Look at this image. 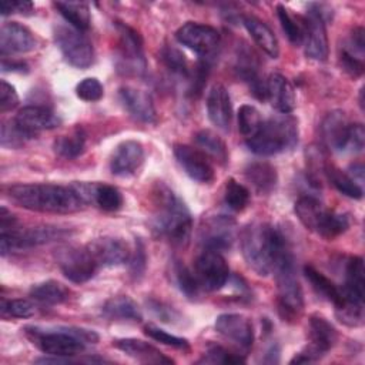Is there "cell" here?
<instances>
[{
	"instance_id": "6da1fadb",
	"label": "cell",
	"mask_w": 365,
	"mask_h": 365,
	"mask_svg": "<svg viewBox=\"0 0 365 365\" xmlns=\"http://www.w3.org/2000/svg\"><path fill=\"white\" fill-rule=\"evenodd\" d=\"M240 244L245 262L261 277H267L275 261L289 250L284 234L267 222L245 225L240 234Z\"/></svg>"
},
{
	"instance_id": "7a4b0ae2",
	"label": "cell",
	"mask_w": 365,
	"mask_h": 365,
	"mask_svg": "<svg viewBox=\"0 0 365 365\" xmlns=\"http://www.w3.org/2000/svg\"><path fill=\"white\" fill-rule=\"evenodd\" d=\"M9 198L21 208L50 214H71L86 204L68 185L47 182L14 184L7 190Z\"/></svg>"
},
{
	"instance_id": "3957f363",
	"label": "cell",
	"mask_w": 365,
	"mask_h": 365,
	"mask_svg": "<svg viewBox=\"0 0 365 365\" xmlns=\"http://www.w3.org/2000/svg\"><path fill=\"white\" fill-rule=\"evenodd\" d=\"M153 202V230L173 245H185L192 228V218L185 204L164 184L157 185Z\"/></svg>"
},
{
	"instance_id": "277c9868",
	"label": "cell",
	"mask_w": 365,
	"mask_h": 365,
	"mask_svg": "<svg viewBox=\"0 0 365 365\" xmlns=\"http://www.w3.org/2000/svg\"><path fill=\"white\" fill-rule=\"evenodd\" d=\"M24 334L36 348L50 356H76L84 352L87 345L98 341L93 329L64 325H27Z\"/></svg>"
},
{
	"instance_id": "5b68a950",
	"label": "cell",
	"mask_w": 365,
	"mask_h": 365,
	"mask_svg": "<svg viewBox=\"0 0 365 365\" xmlns=\"http://www.w3.org/2000/svg\"><path fill=\"white\" fill-rule=\"evenodd\" d=\"M298 143V123L289 114H278L262 120L258 131L247 138V147L258 155H274Z\"/></svg>"
},
{
	"instance_id": "8992f818",
	"label": "cell",
	"mask_w": 365,
	"mask_h": 365,
	"mask_svg": "<svg viewBox=\"0 0 365 365\" xmlns=\"http://www.w3.org/2000/svg\"><path fill=\"white\" fill-rule=\"evenodd\" d=\"M294 211L301 224L325 240H334L349 228L346 214L329 210L315 197L304 195L295 201Z\"/></svg>"
},
{
	"instance_id": "52a82bcc",
	"label": "cell",
	"mask_w": 365,
	"mask_h": 365,
	"mask_svg": "<svg viewBox=\"0 0 365 365\" xmlns=\"http://www.w3.org/2000/svg\"><path fill=\"white\" fill-rule=\"evenodd\" d=\"M278 289V311L285 321H295L304 309V292L295 274L294 255L285 252L272 268Z\"/></svg>"
},
{
	"instance_id": "ba28073f",
	"label": "cell",
	"mask_w": 365,
	"mask_h": 365,
	"mask_svg": "<svg viewBox=\"0 0 365 365\" xmlns=\"http://www.w3.org/2000/svg\"><path fill=\"white\" fill-rule=\"evenodd\" d=\"M70 235L67 230L58 227H33V228H21L16 225L14 228L0 231V251L1 255H7L11 252H19L31 247L48 244L64 237Z\"/></svg>"
},
{
	"instance_id": "9c48e42d",
	"label": "cell",
	"mask_w": 365,
	"mask_h": 365,
	"mask_svg": "<svg viewBox=\"0 0 365 365\" xmlns=\"http://www.w3.org/2000/svg\"><path fill=\"white\" fill-rule=\"evenodd\" d=\"M54 259L63 275L76 284L87 282L98 269L87 247L61 245L54 251Z\"/></svg>"
},
{
	"instance_id": "30bf717a",
	"label": "cell",
	"mask_w": 365,
	"mask_h": 365,
	"mask_svg": "<svg viewBox=\"0 0 365 365\" xmlns=\"http://www.w3.org/2000/svg\"><path fill=\"white\" fill-rule=\"evenodd\" d=\"M309 344L289 361V364H307L322 358L338 341L335 327L322 315L314 314L309 317Z\"/></svg>"
},
{
	"instance_id": "8fae6325",
	"label": "cell",
	"mask_w": 365,
	"mask_h": 365,
	"mask_svg": "<svg viewBox=\"0 0 365 365\" xmlns=\"http://www.w3.org/2000/svg\"><path fill=\"white\" fill-rule=\"evenodd\" d=\"M54 41L68 64L77 68H87L93 64L94 48L83 31L60 24L54 29Z\"/></svg>"
},
{
	"instance_id": "7c38bea8",
	"label": "cell",
	"mask_w": 365,
	"mask_h": 365,
	"mask_svg": "<svg viewBox=\"0 0 365 365\" xmlns=\"http://www.w3.org/2000/svg\"><path fill=\"white\" fill-rule=\"evenodd\" d=\"M324 4L311 3L307 16L302 17L304 24V48L307 57L324 61L328 57V36L325 20L331 17L329 13L322 11Z\"/></svg>"
},
{
	"instance_id": "4fadbf2b",
	"label": "cell",
	"mask_w": 365,
	"mask_h": 365,
	"mask_svg": "<svg viewBox=\"0 0 365 365\" xmlns=\"http://www.w3.org/2000/svg\"><path fill=\"white\" fill-rule=\"evenodd\" d=\"M115 29L118 33V57L117 67L124 74L141 76L147 68L143 51V38L133 27L117 21Z\"/></svg>"
},
{
	"instance_id": "5bb4252c",
	"label": "cell",
	"mask_w": 365,
	"mask_h": 365,
	"mask_svg": "<svg viewBox=\"0 0 365 365\" xmlns=\"http://www.w3.org/2000/svg\"><path fill=\"white\" fill-rule=\"evenodd\" d=\"M194 274L202 289L218 291L227 284L230 268L221 252L202 248L194 261Z\"/></svg>"
},
{
	"instance_id": "9a60e30c",
	"label": "cell",
	"mask_w": 365,
	"mask_h": 365,
	"mask_svg": "<svg viewBox=\"0 0 365 365\" xmlns=\"http://www.w3.org/2000/svg\"><path fill=\"white\" fill-rule=\"evenodd\" d=\"M235 220L225 214L210 215L202 220L198 240L202 248L214 251H225L232 247L235 240Z\"/></svg>"
},
{
	"instance_id": "2e32d148",
	"label": "cell",
	"mask_w": 365,
	"mask_h": 365,
	"mask_svg": "<svg viewBox=\"0 0 365 365\" xmlns=\"http://www.w3.org/2000/svg\"><path fill=\"white\" fill-rule=\"evenodd\" d=\"M175 38L180 44L200 54L201 57L212 56L220 44V33L208 24L197 21L184 23L177 31Z\"/></svg>"
},
{
	"instance_id": "e0dca14e",
	"label": "cell",
	"mask_w": 365,
	"mask_h": 365,
	"mask_svg": "<svg viewBox=\"0 0 365 365\" xmlns=\"http://www.w3.org/2000/svg\"><path fill=\"white\" fill-rule=\"evenodd\" d=\"M93 258L98 264V267H117L130 261L131 250L128 244L120 238L113 235H106L90 241L87 245Z\"/></svg>"
},
{
	"instance_id": "ac0fdd59",
	"label": "cell",
	"mask_w": 365,
	"mask_h": 365,
	"mask_svg": "<svg viewBox=\"0 0 365 365\" xmlns=\"http://www.w3.org/2000/svg\"><path fill=\"white\" fill-rule=\"evenodd\" d=\"M215 331L240 349L248 351L254 344L251 321L242 314H221L215 319Z\"/></svg>"
},
{
	"instance_id": "d6986e66",
	"label": "cell",
	"mask_w": 365,
	"mask_h": 365,
	"mask_svg": "<svg viewBox=\"0 0 365 365\" xmlns=\"http://www.w3.org/2000/svg\"><path fill=\"white\" fill-rule=\"evenodd\" d=\"M70 187L86 205L96 204L104 211H117L123 205V195L114 185L100 182H73Z\"/></svg>"
},
{
	"instance_id": "ffe728a7",
	"label": "cell",
	"mask_w": 365,
	"mask_h": 365,
	"mask_svg": "<svg viewBox=\"0 0 365 365\" xmlns=\"http://www.w3.org/2000/svg\"><path fill=\"white\" fill-rule=\"evenodd\" d=\"M174 155L181 168L184 170V173L191 180L201 184H207L214 180V168L208 161V157L198 148H194L187 144H175Z\"/></svg>"
},
{
	"instance_id": "44dd1931",
	"label": "cell",
	"mask_w": 365,
	"mask_h": 365,
	"mask_svg": "<svg viewBox=\"0 0 365 365\" xmlns=\"http://www.w3.org/2000/svg\"><path fill=\"white\" fill-rule=\"evenodd\" d=\"M16 124L34 138L43 130H53L61 124V118L47 107L26 106L14 117Z\"/></svg>"
},
{
	"instance_id": "7402d4cb",
	"label": "cell",
	"mask_w": 365,
	"mask_h": 365,
	"mask_svg": "<svg viewBox=\"0 0 365 365\" xmlns=\"http://www.w3.org/2000/svg\"><path fill=\"white\" fill-rule=\"evenodd\" d=\"M37 46L34 34L17 21H7L0 29V53L3 57L24 54Z\"/></svg>"
},
{
	"instance_id": "603a6c76",
	"label": "cell",
	"mask_w": 365,
	"mask_h": 365,
	"mask_svg": "<svg viewBox=\"0 0 365 365\" xmlns=\"http://www.w3.org/2000/svg\"><path fill=\"white\" fill-rule=\"evenodd\" d=\"M144 161V147L137 140L120 143L110 160V170L117 177L133 175Z\"/></svg>"
},
{
	"instance_id": "cb8c5ba5",
	"label": "cell",
	"mask_w": 365,
	"mask_h": 365,
	"mask_svg": "<svg viewBox=\"0 0 365 365\" xmlns=\"http://www.w3.org/2000/svg\"><path fill=\"white\" fill-rule=\"evenodd\" d=\"M118 97L125 110L141 123H155L157 113L151 96L137 87L123 86L118 90Z\"/></svg>"
},
{
	"instance_id": "d4e9b609",
	"label": "cell",
	"mask_w": 365,
	"mask_h": 365,
	"mask_svg": "<svg viewBox=\"0 0 365 365\" xmlns=\"http://www.w3.org/2000/svg\"><path fill=\"white\" fill-rule=\"evenodd\" d=\"M207 114L210 121L222 131H230L232 104L228 90L222 84H214L207 96Z\"/></svg>"
},
{
	"instance_id": "484cf974",
	"label": "cell",
	"mask_w": 365,
	"mask_h": 365,
	"mask_svg": "<svg viewBox=\"0 0 365 365\" xmlns=\"http://www.w3.org/2000/svg\"><path fill=\"white\" fill-rule=\"evenodd\" d=\"M267 100L281 114H289L297 104L294 86L282 74L272 73L267 80Z\"/></svg>"
},
{
	"instance_id": "4316f807",
	"label": "cell",
	"mask_w": 365,
	"mask_h": 365,
	"mask_svg": "<svg viewBox=\"0 0 365 365\" xmlns=\"http://www.w3.org/2000/svg\"><path fill=\"white\" fill-rule=\"evenodd\" d=\"M351 123H348L342 111H332L327 114L321 124V135L328 148L336 153L345 151Z\"/></svg>"
},
{
	"instance_id": "83f0119b",
	"label": "cell",
	"mask_w": 365,
	"mask_h": 365,
	"mask_svg": "<svg viewBox=\"0 0 365 365\" xmlns=\"http://www.w3.org/2000/svg\"><path fill=\"white\" fill-rule=\"evenodd\" d=\"M113 345L124 352L127 356L141 362V364H173L174 361L165 356L158 348L154 345L137 339V338H121L113 342Z\"/></svg>"
},
{
	"instance_id": "f1b7e54d",
	"label": "cell",
	"mask_w": 365,
	"mask_h": 365,
	"mask_svg": "<svg viewBox=\"0 0 365 365\" xmlns=\"http://www.w3.org/2000/svg\"><path fill=\"white\" fill-rule=\"evenodd\" d=\"M244 177L252 190L259 195L269 194L278 181L277 170L267 161H254L244 170Z\"/></svg>"
},
{
	"instance_id": "f546056e",
	"label": "cell",
	"mask_w": 365,
	"mask_h": 365,
	"mask_svg": "<svg viewBox=\"0 0 365 365\" xmlns=\"http://www.w3.org/2000/svg\"><path fill=\"white\" fill-rule=\"evenodd\" d=\"M345 282L342 289V295L364 302L365 295V268L364 259L361 257H351L345 264Z\"/></svg>"
},
{
	"instance_id": "4dcf8cb0",
	"label": "cell",
	"mask_w": 365,
	"mask_h": 365,
	"mask_svg": "<svg viewBox=\"0 0 365 365\" xmlns=\"http://www.w3.org/2000/svg\"><path fill=\"white\" fill-rule=\"evenodd\" d=\"M242 23L247 31L251 34L258 47L272 58L279 56V44L274 34V31L258 17L255 16H244Z\"/></svg>"
},
{
	"instance_id": "1f68e13d",
	"label": "cell",
	"mask_w": 365,
	"mask_h": 365,
	"mask_svg": "<svg viewBox=\"0 0 365 365\" xmlns=\"http://www.w3.org/2000/svg\"><path fill=\"white\" fill-rule=\"evenodd\" d=\"M103 315L113 321L140 322L143 319L141 309L128 295H115L108 298L103 305Z\"/></svg>"
},
{
	"instance_id": "d6a6232c",
	"label": "cell",
	"mask_w": 365,
	"mask_h": 365,
	"mask_svg": "<svg viewBox=\"0 0 365 365\" xmlns=\"http://www.w3.org/2000/svg\"><path fill=\"white\" fill-rule=\"evenodd\" d=\"M194 141H195L197 148L201 153H204L207 157L212 158L218 164H225L228 161L227 145H225L224 140L212 130H208V128L200 130L194 135Z\"/></svg>"
},
{
	"instance_id": "836d02e7",
	"label": "cell",
	"mask_w": 365,
	"mask_h": 365,
	"mask_svg": "<svg viewBox=\"0 0 365 365\" xmlns=\"http://www.w3.org/2000/svg\"><path fill=\"white\" fill-rule=\"evenodd\" d=\"M30 297L43 305H58L70 298V289L58 281L48 279L33 285Z\"/></svg>"
},
{
	"instance_id": "e575fe53",
	"label": "cell",
	"mask_w": 365,
	"mask_h": 365,
	"mask_svg": "<svg viewBox=\"0 0 365 365\" xmlns=\"http://www.w3.org/2000/svg\"><path fill=\"white\" fill-rule=\"evenodd\" d=\"M304 274L318 297L336 305L342 298V289L312 265L304 267Z\"/></svg>"
},
{
	"instance_id": "d590c367",
	"label": "cell",
	"mask_w": 365,
	"mask_h": 365,
	"mask_svg": "<svg viewBox=\"0 0 365 365\" xmlns=\"http://www.w3.org/2000/svg\"><path fill=\"white\" fill-rule=\"evenodd\" d=\"M54 7L64 17V20L74 29L86 31L90 29L91 16L87 3L83 1H56Z\"/></svg>"
},
{
	"instance_id": "8d00e7d4",
	"label": "cell",
	"mask_w": 365,
	"mask_h": 365,
	"mask_svg": "<svg viewBox=\"0 0 365 365\" xmlns=\"http://www.w3.org/2000/svg\"><path fill=\"white\" fill-rule=\"evenodd\" d=\"M54 151L57 155L73 160L84 153L86 148V133L83 127L77 125L70 133L60 135L54 141Z\"/></svg>"
},
{
	"instance_id": "74e56055",
	"label": "cell",
	"mask_w": 365,
	"mask_h": 365,
	"mask_svg": "<svg viewBox=\"0 0 365 365\" xmlns=\"http://www.w3.org/2000/svg\"><path fill=\"white\" fill-rule=\"evenodd\" d=\"M325 174L329 180V182L344 195L349 197V198H354V200H359L362 198V194H364V190L362 187L355 182L349 175L348 173L342 171L341 168L335 167L334 164H327L325 165Z\"/></svg>"
},
{
	"instance_id": "f35d334b",
	"label": "cell",
	"mask_w": 365,
	"mask_h": 365,
	"mask_svg": "<svg viewBox=\"0 0 365 365\" xmlns=\"http://www.w3.org/2000/svg\"><path fill=\"white\" fill-rule=\"evenodd\" d=\"M335 315L346 327H361L364 324V302L342 295L341 301L335 305Z\"/></svg>"
},
{
	"instance_id": "ab89813d",
	"label": "cell",
	"mask_w": 365,
	"mask_h": 365,
	"mask_svg": "<svg viewBox=\"0 0 365 365\" xmlns=\"http://www.w3.org/2000/svg\"><path fill=\"white\" fill-rule=\"evenodd\" d=\"M277 16L281 23V27L287 36V38L294 46H301L304 43V24L302 17H294L282 4L277 6Z\"/></svg>"
},
{
	"instance_id": "60d3db41",
	"label": "cell",
	"mask_w": 365,
	"mask_h": 365,
	"mask_svg": "<svg viewBox=\"0 0 365 365\" xmlns=\"http://www.w3.org/2000/svg\"><path fill=\"white\" fill-rule=\"evenodd\" d=\"M173 272H174V278H175V282H177L180 291L184 292V295L187 298L194 299V298H197L200 295V291L202 288H201V285H200L194 271H191L182 262L175 261Z\"/></svg>"
},
{
	"instance_id": "b9f144b4",
	"label": "cell",
	"mask_w": 365,
	"mask_h": 365,
	"mask_svg": "<svg viewBox=\"0 0 365 365\" xmlns=\"http://www.w3.org/2000/svg\"><path fill=\"white\" fill-rule=\"evenodd\" d=\"M161 60L165 64V67L175 76L182 78H190L191 70L188 66V61L185 56L175 47L165 44L160 51Z\"/></svg>"
},
{
	"instance_id": "7bdbcfd3",
	"label": "cell",
	"mask_w": 365,
	"mask_h": 365,
	"mask_svg": "<svg viewBox=\"0 0 365 365\" xmlns=\"http://www.w3.org/2000/svg\"><path fill=\"white\" fill-rule=\"evenodd\" d=\"M224 202L232 211H242L250 202L248 188L235 181L234 178L227 180L224 188Z\"/></svg>"
},
{
	"instance_id": "ee69618b",
	"label": "cell",
	"mask_w": 365,
	"mask_h": 365,
	"mask_svg": "<svg viewBox=\"0 0 365 365\" xmlns=\"http://www.w3.org/2000/svg\"><path fill=\"white\" fill-rule=\"evenodd\" d=\"M237 117H238V130L245 138L252 137L258 131L262 123L259 111L251 104L241 106Z\"/></svg>"
},
{
	"instance_id": "f6af8a7d",
	"label": "cell",
	"mask_w": 365,
	"mask_h": 365,
	"mask_svg": "<svg viewBox=\"0 0 365 365\" xmlns=\"http://www.w3.org/2000/svg\"><path fill=\"white\" fill-rule=\"evenodd\" d=\"M200 362H208V364H242L245 362V358L240 354L230 352L221 345L211 344L207 348V352L204 354V358Z\"/></svg>"
},
{
	"instance_id": "bcb514c9",
	"label": "cell",
	"mask_w": 365,
	"mask_h": 365,
	"mask_svg": "<svg viewBox=\"0 0 365 365\" xmlns=\"http://www.w3.org/2000/svg\"><path fill=\"white\" fill-rule=\"evenodd\" d=\"M144 332L151 339H154L160 344H164V345H168V346H173V348H178V349H187L188 348V341L185 338L173 335V334L161 329L160 327H157L154 324H147L144 327Z\"/></svg>"
},
{
	"instance_id": "7dc6e473",
	"label": "cell",
	"mask_w": 365,
	"mask_h": 365,
	"mask_svg": "<svg viewBox=\"0 0 365 365\" xmlns=\"http://www.w3.org/2000/svg\"><path fill=\"white\" fill-rule=\"evenodd\" d=\"M36 312V307L23 298L3 299L1 301V314L13 318H30Z\"/></svg>"
},
{
	"instance_id": "c3c4849f",
	"label": "cell",
	"mask_w": 365,
	"mask_h": 365,
	"mask_svg": "<svg viewBox=\"0 0 365 365\" xmlns=\"http://www.w3.org/2000/svg\"><path fill=\"white\" fill-rule=\"evenodd\" d=\"M27 140H31V137L23 131L16 121H9L1 125V145L16 148L24 144Z\"/></svg>"
},
{
	"instance_id": "681fc988",
	"label": "cell",
	"mask_w": 365,
	"mask_h": 365,
	"mask_svg": "<svg viewBox=\"0 0 365 365\" xmlns=\"http://www.w3.org/2000/svg\"><path fill=\"white\" fill-rule=\"evenodd\" d=\"M76 94L83 101L93 103V101H98L103 97L104 88H103V84L96 77H86L77 84Z\"/></svg>"
},
{
	"instance_id": "f907efd6",
	"label": "cell",
	"mask_w": 365,
	"mask_h": 365,
	"mask_svg": "<svg viewBox=\"0 0 365 365\" xmlns=\"http://www.w3.org/2000/svg\"><path fill=\"white\" fill-rule=\"evenodd\" d=\"M341 50L358 57L364 60V54H365V30L362 27H355L349 37L344 41V44L341 46Z\"/></svg>"
},
{
	"instance_id": "816d5d0a",
	"label": "cell",
	"mask_w": 365,
	"mask_h": 365,
	"mask_svg": "<svg viewBox=\"0 0 365 365\" xmlns=\"http://www.w3.org/2000/svg\"><path fill=\"white\" fill-rule=\"evenodd\" d=\"M128 262H130L131 275L135 279L141 278L145 271L147 255H145V247L140 238H135V245H134V250L131 251V257H130Z\"/></svg>"
},
{
	"instance_id": "f5cc1de1",
	"label": "cell",
	"mask_w": 365,
	"mask_h": 365,
	"mask_svg": "<svg viewBox=\"0 0 365 365\" xmlns=\"http://www.w3.org/2000/svg\"><path fill=\"white\" fill-rule=\"evenodd\" d=\"M365 145V128L361 123L351 124L344 154H358Z\"/></svg>"
},
{
	"instance_id": "db71d44e",
	"label": "cell",
	"mask_w": 365,
	"mask_h": 365,
	"mask_svg": "<svg viewBox=\"0 0 365 365\" xmlns=\"http://www.w3.org/2000/svg\"><path fill=\"white\" fill-rule=\"evenodd\" d=\"M19 104V96L16 88L6 80L0 81V111L6 113L13 110Z\"/></svg>"
},
{
	"instance_id": "11a10c76",
	"label": "cell",
	"mask_w": 365,
	"mask_h": 365,
	"mask_svg": "<svg viewBox=\"0 0 365 365\" xmlns=\"http://www.w3.org/2000/svg\"><path fill=\"white\" fill-rule=\"evenodd\" d=\"M339 63L345 73H348L351 77H359L364 73V60L358 58L344 50L339 51Z\"/></svg>"
},
{
	"instance_id": "9f6ffc18",
	"label": "cell",
	"mask_w": 365,
	"mask_h": 365,
	"mask_svg": "<svg viewBox=\"0 0 365 365\" xmlns=\"http://www.w3.org/2000/svg\"><path fill=\"white\" fill-rule=\"evenodd\" d=\"M147 305L150 307V309L161 319V321H164V322H174L177 318H178V314L173 309V308H170L168 305H165V304H163V302H158V301H155V299H150L148 302H147Z\"/></svg>"
},
{
	"instance_id": "6f0895ef",
	"label": "cell",
	"mask_w": 365,
	"mask_h": 365,
	"mask_svg": "<svg viewBox=\"0 0 365 365\" xmlns=\"http://www.w3.org/2000/svg\"><path fill=\"white\" fill-rule=\"evenodd\" d=\"M31 11H33V3L30 1H1L0 3L1 16H7L10 13L30 14Z\"/></svg>"
},
{
	"instance_id": "680465c9",
	"label": "cell",
	"mask_w": 365,
	"mask_h": 365,
	"mask_svg": "<svg viewBox=\"0 0 365 365\" xmlns=\"http://www.w3.org/2000/svg\"><path fill=\"white\" fill-rule=\"evenodd\" d=\"M1 70L3 71H26L27 66L21 61H10L6 57H3L1 60Z\"/></svg>"
},
{
	"instance_id": "91938a15",
	"label": "cell",
	"mask_w": 365,
	"mask_h": 365,
	"mask_svg": "<svg viewBox=\"0 0 365 365\" xmlns=\"http://www.w3.org/2000/svg\"><path fill=\"white\" fill-rule=\"evenodd\" d=\"M348 175H349L355 182H358V184L361 185L362 181H364V167H362V164H352V165L349 167Z\"/></svg>"
},
{
	"instance_id": "94428289",
	"label": "cell",
	"mask_w": 365,
	"mask_h": 365,
	"mask_svg": "<svg viewBox=\"0 0 365 365\" xmlns=\"http://www.w3.org/2000/svg\"><path fill=\"white\" fill-rule=\"evenodd\" d=\"M362 96H364V88H361V91H359V106L364 110V98H362Z\"/></svg>"
}]
</instances>
